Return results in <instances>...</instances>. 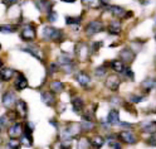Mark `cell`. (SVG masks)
<instances>
[{
	"label": "cell",
	"instance_id": "47",
	"mask_svg": "<svg viewBox=\"0 0 156 149\" xmlns=\"http://www.w3.org/2000/svg\"><path fill=\"white\" fill-rule=\"evenodd\" d=\"M3 66V61H2V58H0V67Z\"/></svg>",
	"mask_w": 156,
	"mask_h": 149
},
{
	"label": "cell",
	"instance_id": "49",
	"mask_svg": "<svg viewBox=\"0 0 156 149\" xmlns=\"http://www.w3.org/2000/svg\"><path fill=\"white\" fill-rule=\"evenodd\" d=\"M0 51H2V44H0Z\"/></svg>",
	"mask_w": 156,
	"mask_h": 149
},
{
	"label": "cell",
	"instance_id": "40",
	"mask_svg": "<svg viewBox=\"0 0 156 149\" xmlns=\"http://www.w3.org/2000/svg\"><path fill=\"white\" fill-rule=\"evenodd\" d=\"M122 105H123V107H125V109H127V111H129V113H132L133 115L137 114V113H136V110H135V107L131 105V102H130V101H129V102H123Z\"/></svg>",
	"mask_w": 156,
	"mask_h": 149
},
{
	"label": "cell",
	"instance_id": "1",
	"mask_svg": "<svg viewBox=\"0 0 156 149\" xmlns=\"http://www.w3.org/2000/svg\"><path fill=\"white\" fill-rule=\"evenodd\" d=\"M64 33L62 29H58L52 25H47L43 29V39L47 42H62Z\"/></svg>",
	"mask_w": 156,
	"mask_h": 149
},
{
	"label": "cell",
	"instance_id": "28",
	"mask_svg": "<svg viewBox=\"0 0 156 149\" xmlns=\"http://www.w3.org/2000/svg\"><path fill=\"white\" fill-rule=\"evenodd\" d=\"M64 90V84L61 81H52L51 82V91H53L54 94H59Z\"/></svg>",
	"mask_w": 156,
	"mask_h": 149
},
{
	"label": "cell",
	"instance_id": "24",
	"mask_svg": "<svg viewBox=\"0 0 156 149\" xmlns=\"http://www.w3.org/2000/svg\"><path fill=\"white\" fill-rule=\"evenodd\" d=\"M141 87H142V90H145L146 94H149L154 88H156V80H154V78H146V80L141 82Z\"/></svg>",
	"mask_w": 156,
	"mask_h": 149
},
{
	"label": "cell",
	"instance_id": "44",
	"mask_svg": "<svg viewBox=\"0 0 156 149\" xmlns=\"http://www.w3.org/2000/svg\"><path fill=\"white\" fill-rule=\"evenodd\" d=\"M3 2V4L5 5V6H12V5H14L18 0H2Z\"/></svg>",
	"mask_w": 156,
	"mask_h": 149
},
{
	"label": "cell",
	"instance_id": "45",
	"mask_svg": "<svg viewBox=\"0 0 156 149\" xmlns=\"http://www.w3.org/2000/svg\"><path fill=\"white\" fill-rule=\"evenodd\" d=\"M140 3L146 5V4H149V3H150V0H140Z\"/></svg>",
	"mask_w": 156,
	"mask_h": 149
},
{
	"label": "cell",
	"instance_id": "11",
	"mask_svg": "<svg viewBox=\"0 0 156 149\" xmlns=\"http://www.w3.org/2000/svg\"><path fill=\"white\" fill-rule=\"evenodd\" d=\"M35 6L39 12H42V13H49L53 10V3L51 2V0H35L34 2Z\"/></svg>",
	"mask_w": 156,
	"mask_h": 149
},
{
	"label": "cell",
	"instance_id": "34",
	"mask_svg": "<svg viewBox=\"0 0 156 149\" xmlns=\"http://www.w3.org/2000/svg\"><path fill=\"white\" fill-rule=\"evenodd\" d=\"M82 119L83 120H86V121H94L93 119H94V111L92 110H86V111H83V114H82Z\"/></svg>",
	"mask_w": 156,
	"mask_h": 149
},
{
	"label": "cell",
	"instance_id": "15",
	"mask_svg": "<svg viewBox=\"0 0 156 149\" xmlns=\"http://www.w3.org/2000/svg\"><path fill=\"white\" fill-rule=\"evenodd\" d=\"M42 101L47 105V106H51L53 107L57 104V99H55V94L53 91H44L42 92Z\"/></svg>",
	"mask_w": 156,
	"mask_h": 149
},
{
	"label": "cell",
	"instance_id": "6",
	"mask_svg": "<svg viewBox=\"0 0 156 149\" xmlns=\"http://www.w3.org/2000/svg\"><path fill=\"white\" fill-rule=\"evenodd\" d=\"M19 99L16 97V94L12 90H8L3 94L2 96V102H3V106L9 109V110H12L13 107H15L16 102H18Z\"/></svg>",
	"mask_w": 156,
	"mask_h": 149
},
{
	"label": "cell",
	"instance_id": "17",
	"mask_svg": "<svg viewBox=\"0 0 156 149\" xmlns=\"http://www.w3.org/2000/svg\"><path fill=\"white\" fill-rule=\"evenodd\" d=\"M120 58L125 63H132L135 61V53L130 48H123L120 52Z\"/></svg>",
	"mask_w": 156,
	"mask_h": 149
},
{
	"label": "cell",
	"instance_id": "33",
	"mask_svg": "<svg viewBox=\"0 0 156 149\" xmlns=\"http://www.w3.org/2000/svg\"><path fill=\"white\" fill-rule=\"evenodd\" d=\"M82 22V17H66V24L68 25H78Z\"/></svg>",
	"mask_w": 156,
	"mask_h": 149
},
{
	"label": "cell",
	"instance_id": "46",
	"mask_svg": "<svg viewBox=\"0 0 156 149\" xmlns=\"http://www.w3.org/2000/svg\"><path fill=\"white\" fill-rule=\"evenodd\" d=\"M62 2H64V3H74L76 0H62Z\"/></svg>",
	"mask_w": 156,
	"mask_h": 149
},
{
	"label": "cell",
	"instance_id": "43",
	"mask_svg": "<svg viewBox=\"0 0 156 149\" xmlns=\"http://www.w3.org/2000/svg\"><path fill=\"white\" fill-rule=\"evenodd\" d=\"M58 69H59V67H58V63H52L49 66V73H54V72L58 71Z\"/></svg>",
	"mask_w": 156,
	"mask_h": 149
},
{
	"label": "cell",
	"instance_id": "35",
	"mask_svg": "<svg viewBox=\"0 0 156 149\" xmlns=\"http://www.w3.org/2000/svg\"><path fill=\"white\" fill-rule=\"evenodd\" d=\"M125 77H127L130 81H133L135 80V73L132 72V69L130 68V67H126V69H125V72L122 73Z\"/></svg>",
	"mask_w": 156,
	"mask_h": 149
},
{
	"label": "cell",
	"instance_id": "21",
	"mask_svg": "<svg viewBox=\"0 0 156 149\" xmlns=\"http://www.w3.org/2000/svg\"><path fill=\"white\" fill-rule=\"evenodd\" d=\"M141 130L144 133H147V134H151V135L156 134V120L141 123Z\"/></svg>",
	"mask_w": 156,
	"mask_h": 149
},
{
	"label": "cell",
	"instance_id": "50",
	"mask_svg": "<svg viewBox=\"0 0 156 149\" xmlns=\"http://www.w3.org/2000/svg\"><path fill=\"white\" fill-rule=\"evenodd\" d=\"M155 41H156V34H155Z\"/></svg>",
	"mask_w": 156,
	"mask_h": 149
},
{
	"label": "cell",
	"instance_id": "18",
	"mask_svg": "<svg viewBox=\"0 0 156 149\" xmlns=\"http://www.w3.org/2000/svg\"><path fill=\"white\" fill-rule=\"evenodd\" d=\"M107 32L112 35H119L121 34L122 32V25H121V22L120 20H112L108 27H107Z\"/></svg>",
	"mask_w": 156,
	"mask_h": 149
},
{
	"label": "cell",
	"instance_id": "20",
	"mask_svg": "<svg viewBox=\"0 0 156 149\" xmlns=\"http://www.w3.org/2000/svg\"><path fill=\"white\" fill-rule=\"evenodd\" d=\"M107 123H108L110 125H120V113L119 110H116V109H112V110H110L108 115H107Z\"/></svg>",
	"mask_w": 156,
	"mask_h": 149
},
{
	"label": "cell",
	"instance_id": "3",
	"mask_svg": "<svg viewBox=\"0 0 156 149\" xmlns=\"http://www.w3.org/2000/svg\"><path fill=\"white\" fill-rule=\"evenodd\" d=\"M74 53L77 56V58L80 61H87L90 58L91 54V49L88 47V44L84 43V42H80L74 46Z\"/></svg>",
	"mask_w": 156,
	"mask_h": 149
},
{
	"label": "cell",
	"instance_id": "29",
	"mask_svg": "<svg viewBox=\"0 0 156 149\" xmlns=\"http://www.w3.org/2000/svg\"><path fill=\"white\" fill-rule=\"evenodd\" d=\"M82 4L87 8H91V9H98L102 6L100 0H81Z\"/></svg>",
	"mask_w": 156,
	"mask_h": 149
},
{
	"label": "cell",
	"instance_id": "30",
	"mask_svg": "<svg viewBox=\"0 0 156 149\" xmlns=\"http://www.w3.org/2000/svg\"><path fill=\"white\" fill-rule=\"evenodd\" d=\"M18 31V25H10V24H2L0 25V33H15Z\"/></svg>",
	"mask_w": 156,
	"mask_h": 149
},
{
	"label": "cell",
	"instance_id": "48",
	"mask_svg": "<svg viewBox=\"0 0 156 149\" xmlns=\"http://www.w3.org/2000/svg\"><path fill=\"white\" fill-rule=\"evenodd\" d=\"M0 87H2V80H0Z\"/></svg>",
	"mask_w": 156,
	"mask_h": 149
},
{
	"label": "cell",
	"instance_id": "10",
	"mask_svg": "<svg viewBox=\"0 0 156 149\" xmlns=\"http://www.w3.org/2000/svg\"><path fill=\"white\" fill-rule=\"evenodd\" d=\"M23 52H27V53H30L32 56H34L35 58H38L39 61L44 62V52L43 49H41L37 46H29V47H25V48H22Z\"/></svg>",
	"mask_w": 156,
	"mask_h": 149
},
{
	"label": "cell",
	"instance_id": "13",
	"mask_svg": "<svg viewBox=\"0 0 156 149\" xmlns=\"http://www.w3.org/2000/svg\"><path fill=\"white\" fill-rule=\"evenodd\" d=\"M107 8H108L110 13H111L115 18L126 19V14H127V10H126L125 8H122V6H120V5H110V6H107Z\"/></svg>",
	"mask_w": 156,
	"mask_h": 149
},
{
	"label": "cell",
	"instance_id": "41",
	"mask_svg": "<svg viewBox=\"0 0 156 149\" xmlns=\"http://www.w3.org/2000/svg\"><path fill=\"white\" fill-rule=\"evenodd\" d=\"M146 144L150 147H156V134L151 135L149 139H146Z\"/></svg>",
	"mask_w": 156,
	"mask_h": 149
},
{
	"label": "cell",
	"instance_id": "7",
	"mask_svg": "<svg viewBox=\"0 0 156 149\" xmlns=\"http://www.w3.org/2000/svg\"><path fill=\"white\" fill-rule=\"evenodd\" d=\"M120 85H121V78L117 76V75H110V76H107L106 81H105V86L108 88V90L113 91V92L119 91Z\"/></svg>",
	"mask_w": 156,
	"mask_h": 149
},
{
	"label": "cell",
	"instance_id": "36",
	"mask_svg": "<svg viewBox=\"0 0 156 149\" xmlns=\"http://www.w3.org/2000/svg\"><path fill=\"white\" fill-rule=\"evenodd\" d=\"M142 100H144V97L140 96V95H130V97H129V101H130L131 104H139V102H141Z\"/></svg>",
	"mask_w": 156,
	"mask_h": 149
},
{
	"label": "cell",
	"instance_id": "4",
	"mask_svg": "<svg viewBox=\"0 0 156 149\" xmlns=\"http://www.w3.org/2000/svg\"><path fill=\"white\" fill-rule=\"evenodd\" d=\"M20 38L24 42H33L37 38V31L33 24H25L22 27L20 31Z\"/></svg>",
	"mask_w": 156,
	"mask_h": 149
},
{
	"label": "cell",
	"instance_id": "27",
	"mask_svg": "<svg viewBox=\"0 0 156 149\" xmlns=\"http://www.w3.org/2000/svg\"><path fill=\"white\" fill-rule=\"evenodd\" d=\"M58 65H61L62 67L63 66H67V65H71L73 63V58L69 56V54H67V53H63L61 54L59 57H58V61H57Z\"/></svg>",
	"mask_w": 156,
	"mask_h": 149
},
{
	"label": "cell",
	"instance_id": "23",
	"mask_svg": "<svg viewBox=\"0 0 156 149\" xmlns=\"http://www.w3.org/2000/svg\"><path fill=\"white\" fill-rule=\"evenodd\" d=\"M110 66L116 73H123L126 69V63L121 59H113V61H111Z\"/></svg>",
	"mask_w": 156,
	"mask_h": 149
},
{
	"label": "cell",
	"instance_id": "25",
	"mask_svg": "<svg viewBox=\"0 0 156 149\" xmlns=\"http://www.w3.org/2000/svg\"><path fill=\"white\" fill-rule=\"evenodd\" d=\"M106 143V139L101 135H94L93 138H91V144H92V148L94 149H101Z\"/></svg>",
	"mask_w": 156,
	"mask_h": 149
},
{
	"label": "cell",
	"instance_id": "5",
	"mask_svg": "<svg viewBox=\"0 0 156 149\" xmlns=\"http://www.w3.org/2000/svg\"><path fill=\"white\" fill-rule=\"evenodd\" d=\"M102 31H105V25L101 20H97V19L96 20L90 22L84 28V33H86L87 37H93V35H96L97 33H100Z\"/></svg>",
	"mask_w": 156,
	"mask_h": 149
},
{
	"label": "cell",
	"instance_id": "31",
	"mask_svg": "<svg viewBox=\"0 0 156 149\" xmlns=\"http://www.w3.org/2000/svg\"><path fill=\"white\" fill-rule=\"evenodd\" d=\"M20 147H22L20 140H18V139H10V140H8L6 144L4 145V149H20Z\"/></svg>",
	"mask_w": 156,
	"mask_h": 149
},
{
	"label": "cell",
	"instance_id": "51",
	"mask_svg": "<svg viewBox=\"0 0 156 149\" xmlns=\"http://www.w3.org/2000/svg\"><path fill=\"white\" fill-rule=\"evenodd\" d=\"M155 23H156V19H155Z\"/></svg>",
	"mask_w": 156,
	"mask_h": 149
},
{
	"label": "cell",
	"instance_id": "22",
	"mask_svg": "<svg viewBox=\"0 0 156 149\" xmlns=\"http://www.w3.org/2000/svg\"><path fill=\"white\" fill-rule=\"evenodd\" d=\"M72 107H73V111L76 114H83V109H84V101L83 99L81 97H74L72 99Z\"/></svg>",
	"mask_w": 156,
	"mask_h": 149
},
{
	"label": "cell",
	"instance_id": "39",
	"mask_svg": "<svg viewBox=\"0 0 156 149\" xmlns=\"http://www.w3.org/2000/svg\"><path fill=\"white\" fill-rule=\"evenodd\" d=\"M57 18H58V15H57V13H55L54 10L49 12V13H48V15H47L48 22H51V23H54V22L57 20Z\"/></svg>",
	"mask_w": 156,
	"mask_h": 149
},
{
	"label": "cell",
	"instance_id": "26",
	"mask_svg": "<svg viewBox=\"0 0 156 149\" xmlns=\"http://www.w3.org/2000/svg\"><path fill=\"white\" fill-rule=\"evenodd\" d=\"M77 148H78V149H91V148H92L91 139H88L87 136H81V138H78Z\"/></svg>",
	"mask_w": 156,
	"mask_h": 149
},
{
	"label": "cell",
	"instance_id": "8",
	"mask_svg": "<svg viewBox=\"0 0 156 149\" xmlns=\"http://www.w3.org/2000/svg\"><path fill=\"white\" fill-rule=\"evenodd\" d=\"M24 134V125L22 123H14L8 129V135L10 139H19Z\"/></svg>",
	"mask_w": 156,
	"mask_h": 149
},
{
	"label": "cell",
	"instance_id": "32",
	"mask_svg": "<svg viewBox=\"0 0 156 149\" xmlns=\"http://www.w3.org/2000/svg\"><path fill=\"white\" fill-rule=\"evenodd\" d=\"M96 128V123L94 121H86L83 120L81 123V129H82V132H92L93 129Z\"/></svg>",
	"mask_w": 156,
	"mask_h": 149
},
{
	"label": "cell",
	"instance_id": "19",
	"mask_svg": "<svg viewBox=\"0 0 156 149\" xmlns=\"http://www.w3.org/2000/svg\"><path fill=\"white\" fill-rule=\"evenodd\" d=\"M76 80H77L78 84H80L81 86H83V87H87V86L91 84L90 75L87 73V72H84V71H80V72H78L76 75Z\"/></svg>",
	"mask_w": 156,
	"mask_h": 149
},
{
	"label": "cell",
	"instance_id": "14",
	"mask_svg": "<svg viewBox=\"0 0 156 149\" xmlns=\"http://www.w3.org/2000/svg\"><path fill=\"white\" fill-rule=\"evenodd\" d=\"M16 75V71L14 68H9V67H4L0 69V80L4 81V82H8L14 78V76Z\"/></svg>",
	"mask_w": 156,
	"mask_h": 149
},
{
	"label": "cell",
	"instance_id": "42",
	"mask_svg": "<svg viewBox=\"0 0 156 149\" xmlns=\"http://www.w3.org/2000/svg\"><path fill=\"white\" fill-rule=\"evenodd\" d=\"M102 46H103V43H102V42H93V43H92V51L97 52V51H98V49H100Z\"/></svg>",
	"mask_w": 156,
	"mask_h": 149
},
{
	"label": "cell",
	"instance_id": "37",
	"mask_svg": "<svg viewBox=\"0 0 156 149\" xmlns=\"http://www.w3.org/2000/svg\"><path fill=\"white\" fill-rule=\"evenodd\" d=\"M106 72H107L106 65H105V66H101V67H97V68H96V71H94V73H96L97 77H103V76L106 75Z\"/></svg>",
	"mask_w": 156,
	"mask_h": 149
},
{
	"label": "cell",
	"instance_id": "12",
	"mask_svg": "<svg viewBox=\"0 0 156 149\" xmlns=\"http://www.w3.org/2000/svg\"><path fill=\"white\" fill-rule=\"evenodd\" d=\"M15 114L20 119H25L28 116V105L24 100H18L15 105Z\"/></svg>",
	"mask_w": 156,
	"mask_h": 149
},
{
	"label": "cell",
	"instance_id": "2",
	"mask_svg": "<svg viewBox=\"0 0 156 149\" xmlns=\"http://www.w3.org/2000/svg\"><path fill=\"white\" fill-rule=\"evenodd\" d=\"M82 132V129H81V124H68L63 130L61 133V138H62V142L63 140H72L73 138H77L78 134H80Z\"/></svg>",
	"mask_w": 156,
	"mask_h": 149
},
{
	"label": "cell",
	"instance_id": "16",
	"mask_svg": "<svg viewBox=\"0 0 156 149\" xmlns=\"http://www.w3.org/2000/svg\"><path fill=\"white\" fill-rule=\"evenodd\" d=\"M28 86H29V84H28L27 77H25L23 73H18L16 80L14 81V87H15V90H16V91H23V90H25Z\"/></svg>",
	"mask_w": 156,
	"mask_h": 149
},
{
	"label": "cell",
	"instance_id": "38",
	"mask_svg": "<svg viewBox=\"0 0 156 149\" xmlns=\"http://www.w3.org/2000/svg\"><path fill=\"white\" fill-rule=\"evenodd\" d=\"M108 145H110L112 149H122L121 143L117 142V140H115V139H110V140H108Z\"/></svg>",
	"mask_w": 156,
	"mask_h": 149
},
{
	"label": "cell",
	"instance_id": "9",
	"mask_svg": "<svg viewBox=\"0 0 156 149\" xmlns=\"http://www.w3.org/2000/svg\"><path fill=\"white\" fill-rule=\"evenodd\" d=\"M119 139L120 142L125 143V144H136L137 143V138H136L135 133L131 130H122L119 133Z\"/></svg>",
	"mask_w": 156,
	"mask_h": 149
}]
</instances>
